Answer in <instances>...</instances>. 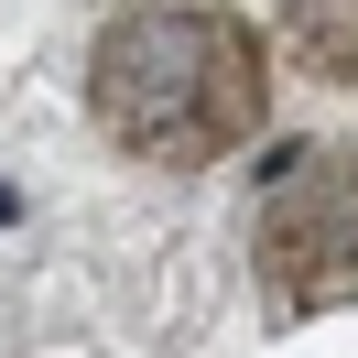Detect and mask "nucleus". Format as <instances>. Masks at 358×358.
Here are the masks:
<instances>
[{
	"mask_svg": "<svg viewBox=\"0 0 358 358\" xmlns=\"http://www.w3.org/2000/svg\"><path fill=\"white\" fill-rule=\"evenodd\" d=\"M271 315H336L358 304V141H282L250 196Z\"/></svg>",
	"mask_w": 358,
	"mask_h": 358,
	"instance_id": "2",
	"label": "nucleus"
},
{
	"mask_svg": "<svg viewBox=\"0 0 358 358\" xmlns=\"http://www.w3.org/2000/svg\"><path fill=\"white\" fill-rule=\"evenodd\" d=\"M282 55L326 87H358V0H282Z\"/></svg>",
	"mask_w": 358,
	"mask_h": 358,
	"instance_id": "3",
	"label": "nucleus"
},
{
	"mask_svg": "<svg viewBox=\"0 0 358 358\" xmlns=\"http://www.w3.org/2000/svg\"><path fill=\"white\" fill-rule=\"evenodd\" d=\"M87 109L98 131L120 141L131 163H196L239 152L271 109V66H261V33L217 0H141L98 33L87 55Z\"/></svg>",
	"mask_w": 358,
	"mask_h": 358,
	"instance_id": "1",
	"label": "nucleus"
}]
</instances>
